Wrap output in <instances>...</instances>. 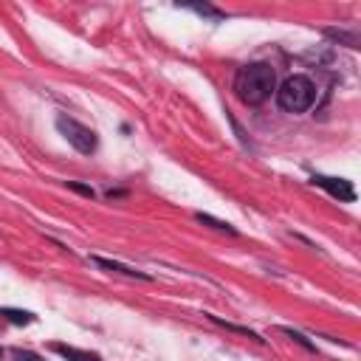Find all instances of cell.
I'll use <instances>...</instances> for the list:
<instances>
[{
	"label": "cell",
	"instance_id": "6da1fadb",
	"mask_svg": "<svg viewBox=\"0 0 361 361\" xmlns=\"http://www.w3.org/2000/svg\"><path fill=\"white\" fill-rule=\"evenodd\" d=\"M276 87V73L271 65L265 62H251L245 68H240L237 79H234V93L243 104H262Z\"/></svg>",
	"mask_w": 361,
	"mask_h": 361
},
{
	"label": "cell",
	"instance_id": "7a4b0ae2",
	"mask_svg": "<svg viewBox=\"0 0 361 361\" xmlns=\"http://www.w3.org/2000/svg\"><path fill=\"white\" fill-rule=\"evenodd\" d=\"M313 96H316V87L307 76H288L279 90H276V102L285 113H305L310 104H313Z\"/></svg>",
	"mask_w": 361,
	"mask_h": 361
},
{
	"label": "cell",
	"instance_id": "3957f363",
	"mask_svg": "<svg viewBox=\"0 0 361 361\" xmlns=\"http://www.w3.org/2000/svg\"><path fill=\"white\" fill-rule=\"evenodd\" d=\"M56 127H59V133L68 138V144H73L79 152H93L96 149V133L90 130V127H85V124H79L76 118H68V116H59L56 118Z\"/></svg>",
	"mask_w": 361,
	"mask_h": 361
},
{
	"label": "cell",
	"instance_id": "277c9868",
	"mask_svg": "<svg viewBox=\"0 0 361 361\" xmlns=\"http://www.w3.org/2000/svg\"><path fill=\"white\" fill-rule=\"evenodd\" d=\"M313 183H319L322 189H327L333 197H338V200H353L355 197V192H353V186H350V180H341V178H313Z\"/></svg>",
	"mask_w": 361,
	"mask_h": 361
},
{
	"label": "cell",
	"instance_id": "5b68a950",
	"mask_svg": "<svg viewBox=\"0 0 361 361\" xmlns=\"http://www.w3.org/2000/svg\"><path fill=\"white\" fill-rule=\"evenodd\" d=\"M51 350H54V353H59V355H62V358H68V361H99V355H96V353H85V350L65 347V344H54Z\"/></svg>",
	"mask_w": 361,
	"mask_h": 361
},
{
	"label": "cell",
	"instance_id": "8992f818",
	"mask_svg": "<svg viewBox=\"0 0 361 361\" xmlns=\"http://www.w3.org/2000/svg\"><path fill=\"white\" fill-rule=\"evenodd\" d=\"M93 262H96V265H102V268H107V271H118V274H127V276H141V279H147V274H141V271H133V268H127V265H118V262H113V259H102V257H93Z\"/></svg>",
	"mask_w": 361,
	"mask_h": 361
},
{
	"label": "cell",
	"instance_id": "52a82bcc",
	"mask_svg": "<svg viewBox=\"0 0 361 361\" xmlns=\"http://www.w3.org/2000/svg\"><path fill=\"white\" fill-rule=\"evenodd\" d=\"M6 316H8L14 324H28V322H31V313H23V310H6Z\"/></svg>",
	"mask_w": 361,
	"mask_h": 361
},
{
	"label": "cell",
	"instance_id": "ba28073f",
	"mask_svg": "<svg viewBox=\"0 0 361 361\" xmlns=\"http://www.w3.org/2000/svg\"><path fill=\"white\" fill-rule=\"evenodd\" d=\"M76 192H82V195H93V189H87V186H79V183H71Z\"/></svg>",
	"mask_w": 361,
	"mask_h": 361
},
{
	"label": "cell",
	"instance_id": "9c48e42d",
	"mask_svg": "<svg viewBox=\"0 0 361 361\" xmlns=\"http://www.w3.org/2000/svg\"><path fill=\"white\" fill-rule=\"evenodd\" d=\"M20 358H25V361H39L37 355H28V353H20Z\"/></svg>",
	"mask_w": 361,
	"mask_h": 361
}]
</instances>
